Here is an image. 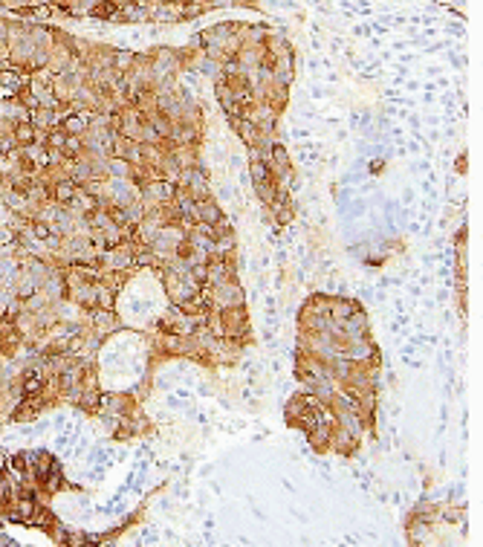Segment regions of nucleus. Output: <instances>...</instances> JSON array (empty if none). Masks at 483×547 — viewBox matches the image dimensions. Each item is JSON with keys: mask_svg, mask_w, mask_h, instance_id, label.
I'll use <instances>...</instances> for the list:
<instances>
[{"mask_svg": "<svg viewBox=\"0 0 483 547\" xmlns=\"http://www.w3.org/2000/svg\"><path fill=\"white\" fill-rule=\"evenodd\" d=\"M200 217L206 220V223H217V220H220V212H217V206L206 203V206L200 209Z\"/></svg>", "mask_w": 483, "mask_h": 547, "instance_id": "obj_1", "label": "nucleus"}]
</instances>
